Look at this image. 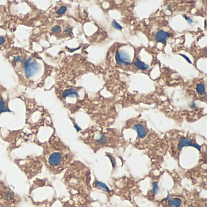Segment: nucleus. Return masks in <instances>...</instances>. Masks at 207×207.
<instances>
[{
    "mask_svg": "<svg viewBox=\"0 0 207 207\" xmlns=\"http://www.w3.org/2000/svg\"><path fill=\"white\" fill-rule=\"evenodd\" d=\"M95 185H96L97 187L100 188L101 189H103V190L106 191V192H109V188L107 187V186L104 183H103L100 182H97Z\"/></svg>",
    "mask_w": 207,
    "mask_h": 207,
    "instance_id": "9b49d317",
    "label": "nucleus"
},
{
    "mask_svg": "<svg viewBox=\"0 0 207 207\" xmlns=\"http://www.w3.org/2000/svg\"><path fill=\"white\" fill-rule=\"evenodd\" d=\"M40 70V65L33 58H29L24 62V71L26 77L30 78Z\"/></svg>",
    "mask_w": 207,
    "mask_h": 207,
    "instance_id": "f03ea898",
    "label": "nucleus"
},
{
    "mask_svg": "<svg viewBox=\"0 0 207 207\" xmlns=\"http://www.w3.org/2000/svg\"><path fill=\"white\" fill-rule=\"evenodd\" d=\"M112 26L114 28L117 29V30H122L123 29V27L122 26H120L118 23H117L115 20H114L113 22L112 23Z\"/></svg>",
    "mask_w": 207,
    "mask_h": 207,
    "instance_id": "4468645a",
    "label": "nucleus"
},
{
    "mask_svg": "<svg viewBox=\"0 0 207 207\" xmlns=\"http://www.w3.org/2000/svg\"><path fill=\"white\" fill-rule=\"evenodd\" d=\"M13 61L15 62H19V63H23L24 61V58L22 56H17L16 57H13Z\"/></svg>",
    "mask_w": 207,
    "mask_h": 207,
    "instance_id": "f8f14e48",
    "label": "nucleus"
},
{
    "mask_svg": "<svg viewBox=\"0 0 207 207\" xmlns=\"http://www.w3.org/2000/svg\"><path fill=\"white\" fill-rule=\"evenodd\" d=\"M41 156L43 162L47 171L52 174H60L72 164L73 154L58 138H51L44 144Z\"/></svg>",
    "mask_w": 207,
    "mask_h": 207,
    "instance_id": "f257e3e1",
    "label": "nucleus"
},
{
    "mask_svg": "<svg viewBox=\"0 0 207 207\" xmlns=\"http://www.w3.org/2000/svg\"><path fill=\"white\" fill-rule=\"evenodd\" d=\"M119 53L120 59L122 61L124 65L128 66V65H130L131 64L130 56L127 52H126L125 51H121L120 52L119 51Z\"/></svg>",
    "mask_w": 207,
    "mask_h": 207,
    "instance_id": "0eeeda50",
    "label": "nucleus"
},
{
    "mask_svg": "<svg viewBox=\"0 0 207 207\" xmlns=\"http://www.w3.org/2000/svg\"><path fill=\"white\" fill-rule=\"evenodd\" d=\"M169 36V34L168 32L164 31L163 30H160L156 33L155 38L157 42L165 43Z\"/></svg>",
    "mask_w": 207,
    "mask_h": 207,
    "instance_id": "20e7f679",
    "label": "nucleus"
},
{
    "mask_svg": "<svg viewBox=\"0 0 207 207\" xmlns=\"http://www.w3.org/2000/svg\"><path fill=\"white\" fill-rule=\"evenodd\" d=\"M135 66L137 69H139L140 70H147L149 68V66L146 65L145 63H144L143 62H142L141 60H139V58H137L135 63H134Z\"/></svg>",
    "mask_w": 207,
    "mask_h": 207,
    "instance_id": "1a4fd4ad",
    "label": "nucleus"
},
{
    "mask_svg": "<svg viewBox=\"0 0 207 207\" xmlns=\"http://www.w3.org/2000/svg\"><path fill=\"white\" fill-rule=\"evenodd\" d=\"M158 190V185H157V182H154L153 183V190H151V193L153 195H155L156 193L157 192Z\"/></svg>",
    "mask_w": 207,
    "mask_h": 207,
    "instance_id": "2eb2a0df",
    "label": "nucleus"
},
{
    "mask_svg": "<svg viewBox=\"0 0 207 207\" xmlns=\"http://www.w3.org/2000/svg\"><path fill=\"white\" fill-rule=\"evenodd\" d=\"M71 96H76L77 97H79V95L77 91L75 89H67L65 90L62 93V97L64 99H66L67 97Z\"/></svg>",
    "mask_w": 207,
    "mask_h": 207,
    "instance_id": "6e6552de",
    "label": "nucleus"
},
{
    "mask_svg": "<svg viewBox=\"0 0 207 207\" xmlns=\"http://www.w3.org/2000/svg\"><path fill=\"white\" fill-rule=\"evenodd\" d=\"M183 17L185 18V19H187V21L188 22V23L191 24L192 23V20L191 19H190L189 17H186L185 15H183Z\"/></svg>",
    "mask_w": 207,
    "mask_h": 207,
    "instance_id": "a211bd4d",
    "label": "nucleus"
},
{
    "mask_svg": "<svg viewBox=\"0 0 207 207\" xmlns=\"http://www.w3.org/2000/svg\"><path fill=\"white\" fill-rule=\"evenodd\" d=\"M75 128H76V129H77V131H80V130H81V129L77 126V125H75Z\"/></svg>",
    "mask_w": 207,
    "mask_h": 207,
    "instance_id": "aec40b11",
    "label": "nucleus"
},
{
    "mask_svg": "<svg viewBox=\"0 0 207 207\" xmlns=\"http://www.w3.org/2000/svg\"><path fill=\"white\" fill-rule=\"evenodd\" d=\"M179 55H180V56H181L182 57H183V58H184L186 60H187V61L189 63H191V60H190V58H189L188 57H187L186 56H185V55H183V54H181V53H180Z\"/></svg>",
    "mask_w": 207,
    "mask_h": 207,
    "instance_id": "f3484780",
    "label": "nucleus"
},
{
    "mask_svg": "<svg viewBox=\"0 0 207 207\" xmlns=\"http://www.w3.org/2000/svg\"><path fill=\"white\" fill-rule=\"evenodd\" d=\"M196 91L199 95H203L205 94V86L204 84H199L196 87Z\"/></svg>",
    "mask_w": 207,
    "mask_h": 207,
    "instance_id": "9d476101",
    "label": "nucleus"
},
{
    "mask_svg": "<svg viewBox=\"0 0 207 207\" xmlns=\"http://www.w3.org/2000/svg\"><path fill=\"white\" fill-rule=\"evenodd\" d=\"M133 129L136 131L138 137H139L140 139H143L147 136V131L142 124H136L133 126Z\"/></svg>",
    "mask_w": 207,
    "mask_h": 207,
    "instance_id": "39448f33",
    "label": "nucleus"
},
{
    "mask_svg": "<svg viewBox=\"0 0 207 207\" xmlns=\"http://www.w3.org/2000/svg\"><path fill=\"white\" fill-rule=\"evenodd\" d=\"M67 10V8L65 6H63V7H61V8L57 11V13L58 15H62V14H64V13L66 12Z\"/></svg>",
    "mask_w": 207,
    "mask_h": 207,
    "instance_id": "dca6fc26",
    "label": "nucleus"
},
{
    "mask_svg": "<svg viewBox=\"0 0 207 207\" xmlns=\"http://www.w3.org/2000/svg\"><path fill=\"white\" fill-rule=\"evenodd\" d=\"M6 112H11L10 110L9 109L8 102L4 99L3 97L1 92H0V114L6 113Z\"/></svg>",
    "mask_w": 207,
    "mask_h": 207,
    "instance_id": "423d86ee",
    "label": "nucleus"
},
{
    "mask_svg": "<svg viewBox=\"0 0 207 207\" xmlns=\"http://www.w3.org/2000/svg\"><path fill=\"white\" fill-rule=\"evenodd\" d=\"M165 201H167L169 207H181L182 205V199L177 197H170L168 196Z\"/></svg>",
    "mask_w": 207,
    "mask_h": 207,
    "instance_id": "7ed1b4c3",
    "label": "nucleus"
},
{
    "mask_svg": "<svg viewBox=\"0 0 207 207\" xmlns=\"http://www.w3.org/2000/svg\"><path fill=\"white\" fill-rule=\"evenodd\" d=\"M52 32L55 33H59L61 32V28L59 25L54 26L52 28Z\"/></svg>",
    "mask_w": 207,
    "mask_h": 207,
    "instance_id": "ddd939ff",
    "label": "nucleus"
},
{
    "mask_svg": "<svg viewBox=\"0 0 207 207\" xmlns=\"http://www.w3.org/2000/svg\"><path fill=\"white\" fill-rule=\"evenodd\" d=\"M5 43V38L3 37H0V46L3 45Z\"/></svg>",
    "mask_w": 207,
    "mask_h": 207,
    "instance_id": "6ab92c4d",
    "label": "nucleus"
}]
</instances>
